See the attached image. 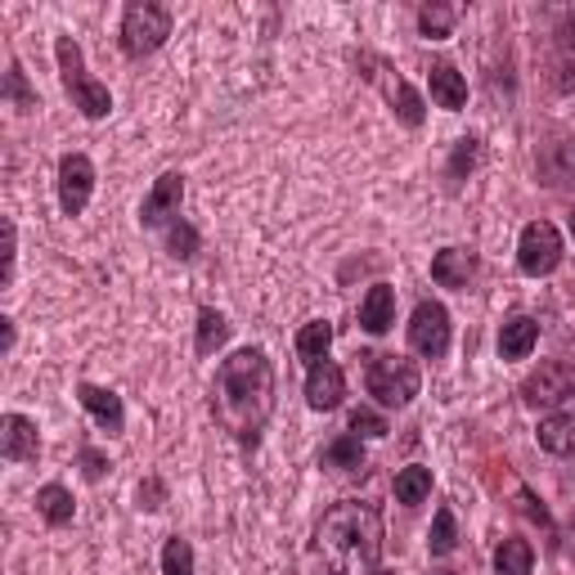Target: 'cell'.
Returning a JSON list of instances; mask_svg holds the SVG:
<instances>
[{
	"label": "cell",
	"instance_id": "cell-1",
	"mask_svg": "<svg viewBox=\"0 0 575 575\" xmlns=\"http://www.w3.org/2000/svg\"><path fill=\"white\" fill-rule=\"evenodd\" d=\"M212 414L238 446H257L274 414V364L266 351L244 347L221 360L212 382Z\"/></svg>",
	"mask_w": 575,
	"mask_h": 575
},
{
	"label": "cell",
	"instance_id": "cell-2",
	"mask_svg": "<svg viewBox=\"0 0 575 575\" xmlns=\"http://www.w3.org/2000/svg\"><path fill=\"white\" fill-rule=\"evenodd\" d=\"M315 553L328 575H377L382 562V512L364 499L332 504L315 531Z\"/></svg>",
	"mask_w": 575,
	"mask_h": 575
},
{
	"label": "cell",
	"instance_id": "cell-3",
	"mask_svg": "<svg viewBox=\"0 0 575 575\" xmlns=\"http://www.w3.org/2000/svg\"><path fill=\"white\" fill-rule=\"evenodd\" d=\"M55 59H59V77H64V86H68V94H72V104H77L90 122L109 117L113 94H109L104 81H94V77L86 72V64H81V45H77L72 36H59V41H55Z\"/></svg>",
	"mask_w": 575,
	"mask_h": 575
},
{
	"label": "cell",
	"instance_id": "cell-4",
	"mask_svg": "<svg viewBox=\"0 0 575 575\" xmlns=\"http://www.w3.org/2000/svg\"><path fill=\"white\" fill-rule=\"evenodd\" d=\"M364 387L377 405H387V409H405L418 387H422V373L414 360L405 356H373L369 360V373H364Z\"/></svg>",
	"mask_w": 575,
	"mask_h": 575
},
{
	"label": "cell",
	"instance_id": "cell-5",
	"mask_svg": "<svg viewBox=\"0 0 575 575\" xmlns=\"http://www.w3.org/2000/svg\"><path fill=\"white\" fill-rule=\"evenodd\" d=\"M167 36H171V14L162 5H154V0H135V5H126V14H122V50L131 59L162 50Z\"/></svg>",
	"mask_w": 575,
	"mask_h": 575
},
{
	"label": "cell",
	"instance_id": "cell-6",
	"mask_svg": "<svg viewBox=\"0 0 575 575\" xmlns=\"http://www.w3.org/2000/svg\"><path fill=\"white\" fill-rule=\"evenodd\" d=\"M557 261H562V234H557V225L531 221V225L521 229V238H517V266H521V274L544 279V274L557 270Z\"/></svg>",
	"mask_w": 575,
	"mask_h": 575
},
{
	"label": "cell",
	"instance_id": "cell-7",
	"mask_svg": "<svg viewBox=\"0 0 575 575\" xmlns=\"http://www.w3.org/2000/svg\"><path fill=\"white\" fill-rule=\"evenodd\" d=\"M575 396V369L566 360H544L531 377L521 382V401L531 409H553Z\"/></svg>",
	"mask_w": 575,
	"mask_h": 575
},
{
	"label": "cell",
	"instance_id": "cell-8",
	"mask_svg": "<svg viewBox=\"0 0 575 575\" xmlns=\"http://www.w3.org/2000/svg\"><path fill=\"white\" fill-rule=\"evenodd\" d=\"M409 347L427 360H441L450 351V311L441 302H418L409 319Z\"/></svg>",
	"mask_w": 575,
	"mask_h": 575
},
{
	"label": "cell",
	"instance_id": "cell-9",
	"mask_svg": "<svg viewBox=\"0 0 575 575\" xmlns=\"http://www.w3.org/2000/svg\"><path fill=\"white\" fill-rule=\"evenodd\" d=\"M94 194V162L86 154H64L59 158V207L64 216H81Z\"/></svg>",
	"mask_w": 575,
	"mask_h": 575
},
{
	"label": "cell",
	"instance_id": "cell-10",
	"mask_svg": "<svg viewBox=\"0 0 575 575\" xmlns=\"http://www.w3.org/2000/svg\"><path fill=\"white\" fill-rule=\"evenodd\" d=\"M360 68H369L364 77L382 86V94L392 100V109H396V117H401L405 126H422V94H418V90H409L401 77H382V59H373V55H364Z\"/></svg>",
	"mask_w": 575,
	"mask_h": 575
},
{
	"label": "cell",
	"instance_id": "cell-11",
	"mask_svg": "<svg viewBox=\"0 0 575 575\" xmlns=\"http://www.w3.org/2000/svg\"><path fill=\"white\" fill-rule=\"evenodd\" d=\"M180 199H184V176L180 171H167L154 180L149 199L139 207V225H167L176 212H180Z\"/></svg>",
	"mask_w": 575,
	"mask_h": 575
},
{
	"label": "cell",
	"instance_id": "cell-12",
	"mask_svg": "<svg viewBox=\"0 0 575 575\" xmlns=\"http://www.w3.org/2000/svg\"><path fill=\"white\" fill-rule=\"evenodd\" d=\"M0 454L10 463H36L41 454V437H36V422L23 414H5L0 418Z\"/></svg>",
	"mask_w": 575,
	"mask_h": 575
},
{
	"label": "cell",
	"instance_id": "cell-13",
	"mask_svg": "<svg viewBox=\"0 0 575 575\" xmlns=\"http://www.w3.org/2000/svg\"><path fill=\"white\" fill-rule=\"evenodd\" d=\"M342 396H347V373H342L338 364L319 360V364L306 373V405L319 409V414H328V409L342 405Z\"/></svg>",
	"mask_w": 575,
	"mask_h": 575
},
{
	"label": "cell",
	"instance_id": "cell-14",
	"mask_svg": "<svg viewBox=\"0 0 575 575\" xmlns=\"http://www.w3.org/2000/svg\"><path fill=\"white\" fill-rule=\"evenodd\" d=\"M77 401H81V409H86L94 422H100V427L122 431L126 409H122V396H117V392H109V387H94V382H81V387H77Z\"/></svg>",
	"mask_w": 575,
	"mask_h": 575
},
{
	"label": "cell",
	"instance_id": "cell-15",
	"mask_svg": "<svg viewBox=\"0 0 575 575\" xmlns=\"http://www.w3.org/2000/svg\"><path fill=\"white\" fill-rule=\"evenodd\" d=\"M392 324H396V293H392L387 283H373L369 297L360 302V328L373 332V338H382Z\"/></svg>",
	"mask_w": 575,
	"mask_h": 575
},
{
	"label": "cell",
	"instance_id": "cell-16",
	"mask_svg": "<svg viewBox=\"0 0 575 575\" xmlns=\"http://www.w3.org/2000/svg\"><path fill=\"white\" fill-rule=\"evenodd\" d=\"M540 342V324L531 315H512L504 328H499V356L504 360H526Z\"/></svg>",
	"mask_w": 575,
	"mask_h": 575
},
{
	"label": "cell",
	"instance_id": "cell-17",
	"mask_svg": "<svg viewBox=\"0 0 575 575\" xmlns=\"http://www.w3.org/2000/svg\"><path fill=\"white\" fill-rule=\"evenodd\" d=\"M431 100L450 113H459L467 104V81L454 64H431Z\"/></svg>",
	"mask_w": 575,
	"mask_h": 575
},
{
	"label": "cell",
	"instance_id": "cell-18",
	"mask_svg": "<svg viewBox=\"0 0 575 575\" xmlns=\"http://www.w3.org/2000/svg\"><path fill=\"white\" fill-rule=\"evenodd\" d=\"M472 270H476V257L467 248H446V252H437V261H431V279L441 288H467Z\"/></svg>",
	"mask_w": 575,
	"mask_h": 575
},
{
	"label": "cell",
	"instance_id": "cell-19",
	"mask_svg": "<svg viewBox=\"0 0 575 575\" xmlns=\"http://www.w3.org/2000/svg\"><path fill=\"white\" fill-rule=\"evenodd\" d=\"M328 347H332V324H328V319L302 324V332H297V356L311 360V369H315L319 360H328Z\"/></svg>",
	"mask_w": 575,
	"mask_h": 575
},
{
	"label": "cell",
	"instance_id": "cell-20",
	"mask_svg": "<svg viewBox=\"0 0 575 575\" xmlns=\"http://www.w3.org/2000/svg\"><path fill=\"white\" fill-rule=\"evenodd\" d=\"M531 566H535L531 540H504L495 549V575H531Z\"/></svg>",
	"mask_w": 575,
	"mask_h": 575
},
{
	"label": "cell",
	"instance_id": "cell-21",
	"mask_svg": "<svg viewBox=\"0 0 575 575\" xmlns=\"http://www.w3.org/2000/svg\"><path fill=\"white\" fill-rule=\"evenodd\" d=\"M72 508H77L72 495H68L64 486H55V482L36 491V512L50 521V526H68V521H72Z\"/></svg>",
	"mask_w": 575,
	"mask_h": 575
},
{
	"label": "cell",
	"instance_id": "cell-22",
	"mask_svg": "<svg viewBox=\"0 0 575 575\" xmlns=\"http://www.w3.org/2000/svg\"><path fill=\"white\" fill-rule=\"evenodd\" d=\"M540 446L549 454H571L575 450V418H562V414L544 418L540 422Z\"/></svg>",
	"mask_w": 575,
	"mask_h": 575
},
{
	"label": "cell",
	"instance_id": "cell-23",
	"mask_svg": "<svg viewBox=\"0 0 575 575\" xmlns=\"http://www.w3.org/2000/svg\"><path fill=\"white\" fill-rule=\"evenodd\" d=\"M225 338H229V319L221 315V311H212V306H203L199 311V356H212L216 347H225Z\"/></svg>",
	"mask_w": 575,
	"mask_h": 575
},
{
	"label": "cell",
	"instance_id": "cell-24",
	"mask_svg": "<svg viewBox=\"0 0 575 575\" xmlns=\"http://www.w3.org/2000/svg\"><path fill=\"white\" fill-rule=\"evenodd\" d=\"M427 495H431V467H405V472H396V499L405 508L422 504Z\"/></svg>",
	"mask_w": 575,
	"mask_h": 575
},
{
	"label": "cell",
	"instance_id": "cell-25",
	"mask_svg": "<svg viewBox=\"0 0 575 575\" xmlns=\"http://www.w3.org/2000/svg\"><path fill=\"white\" fill-rule=\"evenodd\" d=\"M324 463L328 467H342V472H351V467H364V446H360V437L356 431H347V437H338L328 450H324Z\"/></svg>",
	"mask_w": 575,
	"mask_h": 575
},
{
	"label": "cell",
	"instance_id": "cell-26",
	"mask_svg": "<svg viewBox=\"0 0 575 575\" xmlns=\"http://www.w3.org/2000/svg\"><path fill=\"white\" fill-rule=\"evenodd\" d=\"M454 19H459V10H454V5H422V10H418V27H422V36H431V41L450 36Z\"/></svg>",
	"mask_w": 575,
	"mask_h": 575
},
{
	"label": "cell",
	"instance_id": "cell-27",
	"mask_svg": "<svg viewBox=\"0 0 575 575\" xmlns=\"http://www.w3.org/2000/svg\"><path fill=\"white\" fill-rule=\"evenodd\" d=\"M427 544H431V553H437V557L454 553L459 531H454V512H450V508H437V521H431V535H427Z\"/></svg>",
	"mask_w": 575,
	"mask_h": 575
},
{
	"label": "cell",
	"instance_id": "cell-28",
	"mask_svg": "<svg viewBox=\"0 0 575 575\" xmlns=\"http://www.w3.org/2000/svg\"><path fill=\"white\" fill-rule=\"evenodd\" d=\"M162 575H194V549H189V540H167L162 544Z\"/></svg>",
	"mask_w": 575,
	"mask_h": 575
},
{
	"label": "cell",
	"instance_id": "cell-29",
	"mask_svg": "<svg viewBox=\"0 0 575 575\" xmlns=\"http://www.w3.org/2000/svg\"><path fill=\"white\" fill-rule=\"evenodd\" d=\"M549 158H557V167L549 171V184L575 180V139H557V144H549Z\"/></svg>",
	"mask_w": 575,
	"mask_h": 575
},
{
	"label": "cell",
	"instance_id": "cell-30",
	"mask_svg": "<svg viewBox=\"0 0 575 575\" xmlns=\"http://www.w3.org/2000/svg\"><path fill=\"white\" fill-rule=\"evenodd\" d=\"M167 248H171V257H180V261H189V257H194V252H199V234H194V229H189L184 221H171V225H167Z\"/></svg>",
	"mask_w": 575,
	"mask_h": 575
},
{
	"label": "cell",
	"instance_id": "cell-31",
	"mask_svg": "<svg viewBox=\"0 0 575 575\" xmlns=\"http://www.w3.org/2000/svg\"><path fill=\"white\" fill-rule=\"evenodd\" d=\"M351 431H356V437H387V418L373 414V409H356L351 414Z\"/></svg>",
	"mask_w": 575,
	"mask_h": 575
},
{
	"label": "cell",
	"instance_id": "cell-32",
	"mask_svg": "<svg viewBox=\"0 0 575 575\" xmlns=\"http://www.w3.org/2000/svg\"><path fill=\"white\" fill-rule=\"evenodd\" d=\"M77 463H81V476H86V482H100V476L113 467L109 454H104V450H94V446H86V450L77 454Z\"/></svg>",
	"mask_w": 575,
	"mask_h": 575
},
{
	"label": "cell",
	"instance_id": "cell-33",
	"mask_svg": "<svg viewBox=\"0 0 575 575\" xmlns=\"http://www.w3.org/2000/svg\"><path fill=\"white\" fill-rule=\"evenodd\" d=\"M5 90H10V100H14L19 109H36V94L27 90V81H23V68H19V64H10V72H5Z\"/></svg>",
	"mask_w": 575,
	"mask_h": 575
},
{
	"label": "cell",
	"instance_id": "cell-34",
	"mask_svg": "<svg viewBox=\"0 0 575 575\" xmlns=\"http://www.w3.org/2000/svg\"><path fill=\"white\" fill-rule=\"evenodd\" d=\"M472 162H476V139H459V149H454V162H450V176L459 180L463 171H472Z\"/></svg>",
	"mask_w": 575,
	"mask_h": 575
},
{
	"label": "cell",
	"instance_id": "cell-35",
	"mask_svg": "<svg viewBox=\"0 0 575 575\" xmlns=\"http://www.w3.org/2000/svg\"><path fill=\"white\" fill-rule=\"evenodd\" d=\"M162 499H167V486H162V482H144V486H139V504H144V508H162Z\"/></svg>",
	"mask_w": 575,
	"mask_h": 575
},
{
	"label": "cell",
	"instance_id": "cell-36",
	"mask_svg": "<svg viewBox=\"0 0 575 575\" xmlns=\"http://www.w3.org/2000/svg\"><path fill=\"white\" fill-rule=\"evenodd\" d=\"M517 504H521V512H526V517H535L540 526H549V512L535 504V495H531V491H517Z\"/></svg>",
	"mask_w": 575,
	"mask_h": 575
},
{
	"label": "cell",
	"instance_id": "cell-37",
	"mask_svg": "<svg viewBox=\"0 0 575 575\" xmlns=\"http://www.w3.org/2000/svg\"><path fill=\"white\" fill-rule=\"evenodd\" d=\"M431 575H454V571H431Z\"/></svg>",
	"mask_w": 575,
	"mask_h": 575
},
{
	"label": "cell",
	"instance_id": "cell-38",
	"mask_svg": "<svg viewBox=\"0 0 575 575\" xmlns=\"http://www.w3.org/2000/svg\"><path fill=\"white\" fill-rule=\"evenodd\" d=\"M571 234H575V212H571Z\"/></svg>",
	"mask_w": 575,
	"mask_h": 575
}]
</instances>
